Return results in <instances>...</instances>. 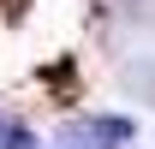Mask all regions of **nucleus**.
Masks as SVG:
<instances>
[{
	"label": "nucleus",
	"mask_w": 155,
	"mask_h": 149,
	"mask_svg": "<svg viewBox=\"0 0 155 149\" xmlns=\"http://www.w3.org/2000/svg\"><path fill=\"white\" fill-rule=\"evenodd\" d=\"M0 137H6V149H36V137H30L24 125H12V131H0Z\"/></svg>",
	"instance_id": "f03ea898"
},
{
	"label": "nucleus",
	"mask_w": 155,
	"mask_h": 149,
	"mask_svg": "<svg viewBox=\"0 0 155 149\" xmlns=\"http://www.w3.org/2000/svg\"><path fill=\"white\" fill-rule=\"evenodd\" d=\"M125 143H131V119H119V113L66 125V149H125Z\"/></svg>",
	"instance_id": "f257e3e1"
}]
</instances>
